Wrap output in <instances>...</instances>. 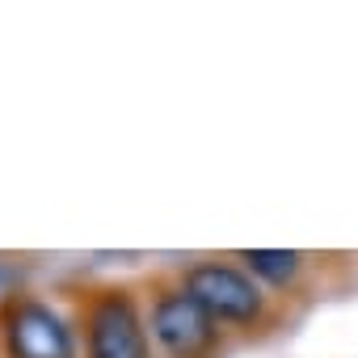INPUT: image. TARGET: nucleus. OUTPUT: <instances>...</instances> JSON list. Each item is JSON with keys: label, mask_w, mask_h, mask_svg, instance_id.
<instances>
[{"label": "nucleus", "mask_w": 358, "mask_h": 358, "mask_svg": "<svg viewBox=\"0 0 358 358\" xmlns=\"http://www.w3.org/2000/svg\"><path fill=\"white\" fill-rule=\"evenodd\" d=\"M211 320H215V316H211L190 291H177V295H164V299L156 303V312H152V333H156V341H160L173 358H199V354L211 345V337H215Z\"/></svg>", "instance_id": "obj_1"}, {"label": "nucleus", "mask_w": 358, "mask_h": 358, "mask_svg": "<svg viewBox=\"0 0 358 358\" xmlns=\"http://www.w3.org/2000/svg\"><path fill=\"white\" fill-rule=\"evenodd\" d=\"M186 291L220 320H253L262 312V291L232 266H194L186 278Z\"/></svg>", "instance_id": "obj_2"}, {"label": "nucleus", "mask_w": 358, "mask_h": 358, "mask_svg": "<svg viewBox=\"0 0 358 358\" xmlns=\"http://www.w3.org/2000/svg\"><path fill=\"white\" fill-rule=\"evenodd\" d=\"M89 358H148V337L127 299H101L89 316Z\"/></svg>", "instance_id": "obj_3"}, {"label": "nucleus", "mask_w": 358, "mask_h": 358, "mask_svg": "<svg viewBox=\"0 0 358 358\" xmlns=\"http://www.w3.org/2000/svg\"><path fill=\"white\" fill-rule=\"evenodd\" d=\"M9 350L17 358H72V333L51 308L22 303L9 312Z\"/></svg>", "instance_id": "obj_4"}, {"label": "nucleus", "mask_w": 358, "mask_h": 358, "mask_svg": "<svg viewBox=\"0 0 358 358\" xmlns=\"http://www.w3.org/2000/svg\"><path fill=\"white\" fill-rule=\"evenodd\" d=\"M245 262L253 274L270 278V282H291L299 270V253L295 249H245Z\"/></svg>", "instance_id": "obj_5"}]
</instances>
